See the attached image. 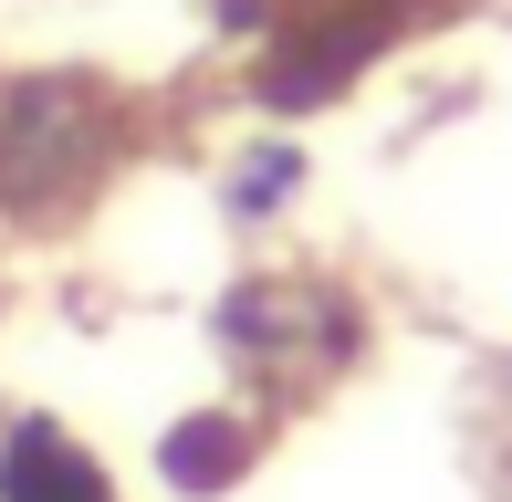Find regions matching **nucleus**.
Returning <instances> with one entry per match:
<instances>
[{"label":"nucleus","instance_id":"nucleus-1","mask_svg":"<svg viewBox=\"0 0 512 502\" xmlns=\"http://www.w3.org/2000/svg\"><path fill=\"white\" fill-rule=\"evenodd\" d=\"M126 116L136 105L84 63H11L0 74V220L11 231L74 220L126 168Z\"/></svg>","mask_w":512,"mask_h":502},{"label":"nucleus","instance_id":"nucleus-5","mask_svg":"<svg viewBox=\"0 0 512 502\" xmlns=\"http://www.w3.org/2000/svg\"><path fill=\"white\" fill-rule=\"evenodd\" d=\"M251 461H262V429H251L241 408H199V419H178L168 440H157L168 492H230Z\"/></svg>","mask_w":512,"mask_h":502},{"label":"nucleus","instance_id":"nucleus-2","mask_svg":"<svg viewBox=\"0 0 512 502\" xmlns=\"http://www.w3.org/2000/svg\"><path fill=\"white\" fill-rule=\"evenodd\" d=\"M450 11L460 0H272L262 42H251V105H262V116H324V105L356 95L398 42H418Z\"/></svg>","mask_w":512,"mask_h":502},{"label":"nucleus","instance_id":"nucleus-4","mask_svg":"<svg viewBox=\"0 0 512 502\" xmlns=\"http://www.w3.org/2000/svg\"><path fill=\"white\" fill-rule=\"evenodd\" d=\"M0 502H115V482L63 419H11L0 429Z\"/></svg>","mask_w":512,"mask_h":502},{"label":"nucleus","instance_id":"nucleus-3","mask_svg":"<svg viewBox=\"0 0 512 502\" xmlns=\"http://www.w3.org/2000/svg\"><path fill=\"white\" fill-rule=\"evenodd\" d=\"M220 346L262 387H335L366 356V304L324 272H251L220 293Z\"/></svg>","mask_w":512,"mask_h":502},{"label":"nucleus","instance_id":"nucleus-6","mask_svg":"<svg viewBox=\"0 0 512 502\" xmlns=\"http://www.w3.org/2000/svg\"><path fill=\"white\" fill-rule=\"evenodd\" d=\"M293 189H304V147H283V136H262V147L241 157V178H230V210H241V220H262L272 199H293Z\"/></svg>","mask_w":512,"mask_h":502}]
</instances>
